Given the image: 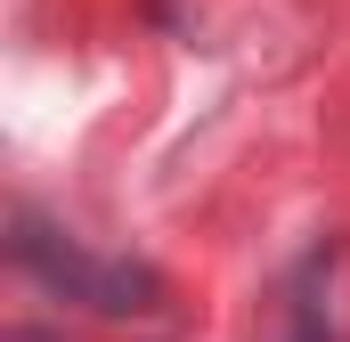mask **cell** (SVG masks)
I'll use <instances>...</instances> for the list:
<instances>
[{
  "label": "cell",
  "instance_id": "cell-1",
  "mask_svg": "<svg viewBox=\"0 0 350 342\" xmlns=\"http://www.w3.org/2000/svg\"><path fill=\"white\" fill-rule=\"evenodd\" d=\"M16 261H25L49 293H66V302H82V310H106V318H131V310H155V302H163L155 269H131V261H90L74 237L41 228L33 212L16 220Z\"/></svg>",
  "mask_w": 350,
  "mask_h": 342
}]
</instances>
